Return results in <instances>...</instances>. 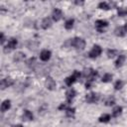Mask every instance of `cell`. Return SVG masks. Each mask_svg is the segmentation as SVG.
I'll return each instance as SVG.
<instances>
[{
    "instance_id": "cell-1",
    "label": "cell",
    "mask_w": 127,
    "mask_h": 127,
    "mask_svg": "<svg viewBox=\"0 0 127 127\" xmlns=\"http://www.w3.org/2000/svg\"><path fill=\"white\" fill-rule=\"evenodd\" d=\"M70 45L72 47H74L75 49H77V50H82L85 47V42L81 38H73L70 41Z\"/></svg>"
},
{
    "instance_id": "cell-2",
    "label": "cell",
    "mask_w": 127,
    "mask_h": 127,
    "mask_svg": "<svg viewBox=\"0 0 127 127\" xmlns=\"http://www.w3.org/2000/svg\"><path fill=\"white\" fill-rule=\"evenodd\" d=\"M101 52H102L101 51V48L98 45H95V46H93V48L89 52V57L90 58H97L98 56H100Z\"/></svg>"
},
{
    "instance_id": "cell-3",
    "label": "cell",
    "mask_w": 127,
    "mask_h": 127,
    "mask_svg": "<svg viewBox=\"0 0 127 127\" xmlns=\"http://www.w3.org/2000/svg\"><path fill=\"white\" fill-rule=\"evenodd\" d=\"M45 85H46V87H47L49 90H55L56 87H57L56 81H55L53 78H51V77L47 78V80L45 81Z\"/></svg>"
},
{
    "instance_id": "cell-4",
    "label": "cell",
    "mask_w": 127,
    "mask_h": 127,
    "mask_svg": "<svg viewBox=\"0 0 127 127\" xmlns=\"http://www.w3.org/2000/svg\"><path fill=\"white\" fill-rule=\"evenodd\" d=\"M85 100L88 102V103H93L95 101L98 100V95L94 92H90V93H87L86 96H85Z\"/></svg>"
},
{
    "instance_id": "cell-5",
    "label": "cell",
    "mask_w": 127,
    "mask_h": 127,
    "mask_svg": "<svg viewBox=\"0 0 127 127\" xmlns=\"http://www.w3.org/2000/svg\"><path fill=\"white\" fill-rule=\"evenodd\" d=\"M13 84V79L10 78V77H7V78H4L1 80V89H5L6 87L8 86H11Z\"/></svg>"
},
{
    "instance_id": "cell-6",
    "label": "cell",
    "mask_w": 127,
    "mask_h": 127,
    "mask_svg": "<svg viewBox=\"0 0 127 127\" xmlns=\"http://www.w3.org/2000/svg\"><path fill=\"white\" fill-rule=\"evenodd\" d=\"M51 58V52L48 51V50H43L40 54V59L43 61V62H47L48 60H50Z\"/></svg>"
},
{
    "instance_id": "cell-7",
    "label": "cell",
    "mask_w": 127,
    "mask_h": 127,
    "mask_svg": "<svg viewBox=\"0 0 127 127\" xmlns=\"http://www.w3.org/2000/svg\"><path fill=\"white\" fill-rule=\"evenodd\" d=\"M53 20L54 21H60L61 19H62V17H63V12L60 10V9H55L54 11H53Z\"/></svg>"
},
{
    "instance_id": "cell-8",
    "label": "cell",
    "mask_w": 127,
    "mask_h": 127,
    "mask_svg": "<svg viewBox=\"0 0 127 127\" xmlns=\"http://www.w3.org/2000/svg\"><path fill=\"white\" fill-rule=\"evenodd\" d=\"M95 26H96L97 30L101 32V31H103V29L107 26V22L104 21V20H97V21L95 22Z\"/></svg>"
},
{
    "instance_id": "cell-9",
    "label": "cell",
    "mask_w": 127,
    "mask_h": 127,
    "mask_svg": "<svg viewBox=\"0 0 127 127\" xmlns=\"http://www.w3.org/2000/svg\"><path fill=\"white\" fill-rule=\"evenodd\" d=\"M127 32V27H117L115 29V35L118 37H123Z\"/></svg>"
},
{
    "instance_id": "cell-10",
    "label": "cell",
    "mask_w": 127,
    "mask_h": 127,
    "mask_svg": "<svg viewBox=\"0 0 127 127\" xmlns=\"http://www.w3.org/2000/svg\"><path fill=\"white\" fill-rule=\"evenodd\" d=\"M51 25H52V20L50 18H48V17L44 18L42 20V22H41V26H42L43 29H48V28L51 27Z\"/></svg>"
},
{
    "instance_id": "cell-11",
    "label": "cell",
    "mask_w": 127,
    "mask_h": 127,
    "mask_svg": "<svg viewBox=\"0 0 127 127\" xmlns=\"http://www.w3.org/2000/svg\"><path fill=\"white\" fill-rule=\"evenodd\" d=\"M17 44H18L17 40H16L15 38H12V39H10V40L8 41V44H7V47H6V48H9V50H13V49L16 48Z\"/></svg>"
},
{
    "instance_id": "cell-12",
    "label": "cell",
    "mask_w": 127,
    "mask_h": 127,
    "mask_svg": "<svg viewBox=\"0 0 127 127\" xmlns=\"http://www.w3.org/2000/svg\"><path fill=\"white\" fill-rule=\"evenodd\" d=\"M10 107H11V102H10V100H4V101L2 102V104H1V111H2V112H5V111H7Z\"/></svg>"
},
{
    "instance_id": "cell-13",
    "label": "cell",
    "mask_w": 127,
    "mask_h": 127,
    "mask_svg": "<svg viewBox=\"0 0 127 127\" xmlns=\"http://www.w3.org/2000/svg\"><path fill=\"white\" fill-rule=\"evenodd\" d=\"M24 58H25V55L23 53H21V52H18V53H16L14 55L13 60H14V62H21V61L24 60Z\"/></svg>"
},
{
    "instance_id": "cell-14",
    "label": "cell",
    "mask_w": 127,
    "mask_h": 127,
    "mask_svg": "<svg viewBox=\"0 0 127 127\" xmlns=\"http://www.w3.org/2000/svg\"><path fill=\"white\" fill-rule=\"evenodd\" d=\"M38 47H39V43H38L37 41L32 40V41H30V42L28 43V48H29L30 50H32V51L37 50V48H38Z\"/></svg>"
},
{
    "instance_id": "cell-15",
    "label": "cell",
    "mask_w": 127,
    "mask_h": 127,
    "mask_svg": "<svg viewBox=\"0 0 127 127\" xmlns=\"http://www.w3.org/2000/svg\"><path fill=\"white\" fill-rule=\"evenodd\" d=\"M65 95H66V98H67V100H68V101H69V100H71V99L75 96V91H74V89L69 88V89L65 92Z\"/></svg>"
},
{
    "instance_id": "cell-16",
    "label": "cell",
    "mask_w": 127,
    "mask_h": 127,
    "mask_svg": "<svg viewBox=\"0 0 127 127\" xmlns=\"http://www.w3.org/2000/svg\"><path fill=\"white\" fill-rule=\"evenodd\" d=\"M23 119L26 120V121L32 120V119H33V114H32V112L29 111V110H25L24 113H23Z\"/></svg>"
},
{
    "instance_id": "cell-17",
    "label": "cell",
    "mask_w": 127,
    "mask_h": 127,
    "mask_svg": "<svg viewBox=\"0 0 127 127\" xmlns=\"http://www.w3.org/2000/svg\"><path fill=\"white\" fill-rule=\"evenodd\" d=\"M121 113H122V107H121V106H116V107H114V109H113V111H112V115H113L114 117H118Z\"/></svg>"
},
{
    "instance_id": "cell-18",
    "label": "cell",
    "mask_w": 127,
    "mask_h": 127,
    "mask_svg": "<svg viewBox=\"0 0 127 127\" xmlns=\"http://www.w3.org/2000/svg\"><path fill=\"white\" fill-rule=\"evenodd\" d=\"M124 62H125V57H124L123 55H120V56L118 57V59H117L115 64H116L117 67H119V66H121V65L124 64Z\"/></svg>"
},
{
    "instance_id": "cell-19",
    "label": "cell",
    "mask_w": 127,
    "mask_h": 127,
    "mask_svg": "<svg viewBox=\"0 0 127 127\" xmlns=\"http://www.w3.org/2000/svg\"><path fill=\"white\" fill-rule=\"evenodd\" d=\"M73 23H74L73 19H68V20L65 21V23H64V28H65L66 30H70V29L73 27Z\"/></svg>"
},
{
    "instance_id": "cell-20",
    "label": "cell",
    "mask_w": 127,
    "mask_h": 127,
    "mask_svg": "<svg viewBox=\"0 0 127 127\" xmlns=\"http://www.w3.org/2000/svg\"><path fill=\"white\" fill-rule=\"evenodd\" d=\"M76 80V78L73 76V75H70V76H68V77H66L65 78V83H66V85H68V86H70L74 81Z\"/></svg>"
},
{
    "instance_id": "cell-21",
    "label": "cell",
    "mask_w": 127,
    "mask_h": 127,
    "mask_svg": "<svg viewBox=\"0 0 127 127\" xmlns=\"http://www.w3.org/2000/svg\"><path fill=\"white\" fill-rule=\"evenodd\" d=\"M110 120V115L109 114H103V115H101L100 117H99V121L100 122H108Z\"/></svg>"
},
{
    "instance_id": "cell-22",
    "label": "cell",
    "mask_w": 127,
    "mask_h": 127,
    "mask_svg": "<svg viewBox=\"0 0 127 127\" xmlns=\"http://www.w3.org/2000/svg\"><path fill=\"white\" fill-rule=\"evenodd\" d=\"M112 80V75L110 73H105L103 76H102V81L103 82H109Z\"/></svg>"
},
{
    "instance_id": "cell-23",
    "label": "cell",
    "mask_w": 127,
    "mask_h": 127,
    "mask_svg": "<svg viewBox=\"0 0 127 127\" xmlns=\"http://www.w3.org/2000/svg\"><path fill=\"white\" fill-rule=\"evenodd\" d=\"M98 8H100V9H104V10H107V9H109V8H110V6H109V4H108V3H106V2H100V3L98 4Z\"/></svg>"
},
{
    "instance_id": "cell-24",
    "label": "cell",
    "mask_w": 127,
    "mask_h": 127,
    "mask_svg": "<svg viewBox=\"0 0 127 127\" xmlns=\"http://www.w3.org/2000/svg\"><path fill=\"white\" fill-rule=\"evenodd\" d=\"M118 15L119 16H125V15H127V9L124 8V7L118 8Z\"/></svg>"
},
{
    "instance_id": "cell-25",
    "label": "cell",
    "mask_w": 127,
    "mask_h": 127,
    "mask_svg": "<svg viewBox=\"0 0 127 127\" xmlns=\"http://www.w3.org/2000/svg\"><path fill=\"white\" fill-rule=\"evenodd\" d=\"M116 55H117V51L116 50H108V52H107L108 58H114Z\"/></svg>"
},
{
    "instance_id": "cell-26",
    "label": "cell",
    "mask_w": 127,
    "mask_h": 127,
    "mask_svg": "<svg viewBox=\"0 0 127 127\" xmlns=\"http://www.w3.org/2000/svg\"><path fill=\"white\" fill-rule=\"evenodd\" d=\"M114 103H115V101H114V98H113V97H109V98H107L106 101H105V104H106L107 106H111V105H113Z\"/></svg>"
},
{
    "instance_id": "cell-27",
    "label": "cell",
    "mask_w": 127,
    "mask_h": 127,
    "mask_svg": "<svg viewBox=\"0 0 127 127\" xmlns=\"http://www.w3.org/2000/svg\"><path fill=\"white\" fill-rule=\"evenodd\" d=\"M122 86H123V82L121 81V80H117L116 82H115V84H114V87H115V89H121L122 88Z\"/></svg>"
},
{
    "instance_id": "cell-28",
    "label": "cell",
    "mask_w": 127,
    "mask_h": 127,
    "mask_svg": "<svg viewBox=\"0 0 127 127\" xmlns=\"http://www.w3.org/2000/svg\"><path fill=\"white\" fill-rule=\"evenodd\" d=\"M65 111H66V115L69 116V117L73 116V114H74V109H73V108H70V107H69V108H67Z\"/></svg>"
},
{
    "instance_id": "cell-29",
    "label": "cell",
    "mask_w": 127,
    "mask_h": 127,
    "mask_svg": "<svg viewBox=\"0 0 127 127\" xmlns=\"http://www.w3.org/2000/svg\"><path fill=\"white\" fill-rule=\"evenodd\" d=\"M27 64H28V65H29V66H31V67H32V66H34V65L36 64V60H35L34 58H33V59H30V60L27 62Z\"/></svg>"
},
{
    "instance_id": "cell-30",
    "label": "cell",
    "mask_w": 127,
    "mask_h": 127,
    "mask_svg": "<svg viewBox=\"0 0 127 127\" xmlns=\"http://www.w3.org/2000/svg\"><path fill=\"white\" fill-rule=\"evenodd\" d=\"M59 108H60L61 110H63V109H64V110H66L67 108H69V107H68V103H63V104H61V106H60Z\"/></svg>"
},
{
    "instance_id": "cell-31",
    "label": "cell",
    "mask_w": 127,
    "mask_h": 127,
    "mask_svg": "<svg viewBox=\"0 0 127 127\" xmlns=\"http://www.w3.org/2000/svg\"><path fill=\"white\" fill-rule=\"evenodd\" d=\"M72 75H73V76H74V77L77 79V78L80 76V72H79V71H77V70H74V72L72 73Z\"/></svg>"
},
{
    "instance_id": "cell-32",
    "label": "cell",
    "mask_w": 127,
    "mask_h": 127,
    "mask_svg": "<svg viewBox=\"0 0 127 127\" xmlns=\"http://www.w3.org/2000/svg\"><path fill=\"white\" fill-rule=\"evenodd\" d=\"M91 81H92V80L88 79V81L85 83V86H86V88H90V87H91Z\"/></svg>"
},
{
    "instance_id": "cell-33",
    "label": "cell",
    "mask_w": 127,
    "mask_h": 127,
    "mask_svg": "<svg viewBox=\"0 0 127 127\" xmlns=\"http://www.w3.org/2000/svg\"><path fill=\"white\" fill-rule=\"evenodd\" d=\"M4 42H5V37L3 34H1V44H4Z\"/></svg>"
},
{
    "instance_id": "cell-34",
    "label": "cell",
    "mask_w": 127,
    "mask_h": 127,
    "mask_svg": "<svg viewBox=\"0 0 127 127\" xmlns=\"http://www.w3.org/2000/svg\"><path fill=\"white\" fill-rule=\"evenodd\" d=\"M14 127H23V126H22V125H20V124H19V125H15V126H14Z\"/></svg>"
}]
</instances>
